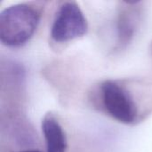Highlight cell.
I'll return each instance as SVG.
<instances>
[{
    "mask_svg": "<svg viewBox=\"0 0 152 152\" xmlns=\"http://www.w3.org/2000/svg\"><path fill=\"white\" fill-rule=\"evenodd\" d=\"M138 4L139 3L122 2L118 7L116 21L117 51L126 49L134 38L142 15L141 6Z\"/></svg>",
    "mask_w": 152,
    "mask_h": 152,
    "instance_id": "obj_4",
    "label": "cell"
},
{
    "mask_svg": "<svg viewBox=\"0 0 152 152\" xmlns=\"http://www.w3.org/2000/svg\"><path fill=\"white\" fill-rule=\"evenodd\" d=\"M41 129L45 143V152H67L68 140L66 133L53 114L48 113L44 117Z\"/></svg>",
    "mask_w": 152,
    "mask_h": 152,
    "instance_id": "obj_5",
    "label": "cell"
},
{
    "mask_svg": "<svg viewBox=\"0 0 152 152\" xmlns=\"http://www.w3.org/2000/svg\"><path fill=\"white\" fill-rule=\"evenodd\" d=\"M18 152H41L37 149H25V150H21Z\"/></svg>",
    "mask_w": 152,
    "mask_h": 152,
    "instance_id": "obj_6",
    "label": "cell"
},
{
    "mask_svg": "<svg viewBox=\"0 0 152 152\" xmlns=\"http://www.w3.org/2000/svg\"><path fill=\"white\" fill-rule=\"evenodd\" d=\"M151 55H152V43H151Z\"/></svg>",
    "mask_w": 152,
    "mask_h": 152,
    "instance_id": "obj_7",
    "label": "cell"
},
{
    "mask_svg": "<svg viewBox=\"0 0 152 152\" xmlns=\"http://www.w3.org/2000/svg\"><path fill=\"white\" fill-rule=\"evenodd\" d=\"M102 104L113 119L119 123L134 124L139 115L138 106L128 89L114 80H105L101 84Z\"/></svg>",
    "mask_w": 152,
    "mask_h": 152,
    "instance_id": "obj_2",
    "label": "cell"
},
{
    "mask_svg": "<svg viewBox=\"0 0 152 152\" xmlns=\"http://www.w3.org/2000/svg\"><path fill=\"white\" fill-rule=\"evenodd\" d=\"M41 20L39 9L28 3L8 6L0 12V41L2 45L18 48L34 36Z\"/></svg>",
    "mask_w": 152,
    "mask_h": 152,
    "instance_id": "obj_1",
    "label": "cell"
},
{
    "mask_svg": "<svg viewBox=\"0 0 152 152\" xmlns=\"http://www.w3.org/2000/svg\"><path fill=\"white\" fill-rule=\"evenodd\" d=\"M87 30V20L79 5L74 1H67L55 13L50 36L56 43H68L85 36Z\"/></svg>",
    "mask_w": 152,
    "mask_h": 152,
    "instance_id": "obj_3",
    "label": "cell"
}]
</instances>
